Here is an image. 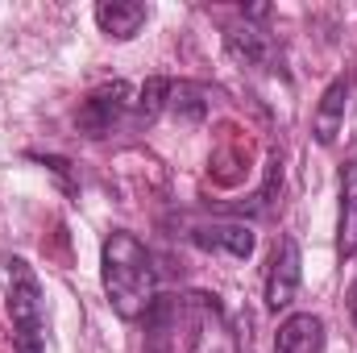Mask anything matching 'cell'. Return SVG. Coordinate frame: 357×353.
<instances>
[{"label":"cell","instance_id":"obj_1","mask_svg":"<svg viewBox=\"0 0 357 353\" xmlns=\"http://www.w3.org/2000/svg\"><path fill=\"white\" fill-rule=\"evenodd\" d=\"M100 274H104V295L121 320H142L154 308V262H150V250L133 233L116 229L104 241Z\"/></svg>","mask_w":357,"mask_h":353},{"label":"cell","instance_id":"obj_2","mask_svg":"<svg viewBox=\"0 0 357 353\" xmlns=\"http://www.w3.org/2000/svg\"><path fill=\"white\" fill-rule=\"evenodd\" d=\"M8 320H13V345L17 353L46 350V299L33 266L25 258H8Z\"/></svg>","mask_w":357,"mask_h":353},{"label":"cell","instance_id":"obj_3","mask_svg":"<svg viewBox=\"0 0 357 353\" xmlns=\"http://www.w3.org/2000/svg\"><path fill=\"white\" fill-rule=\"evenodd\" d=\"M129 84L125 80H112V84H104V88H96L79 104V112H75V125H79V133H88V137H108L112 129H116V121L129 112Z\"/></svg>","mask_w":357,"mask_h":353},{"label":"cell","instance_id":"obj_4","mask_svg":"<svg viewBox=\"0 0 357 353\" xmlns=\"http://www.w3.org/2000/svg\"><path fill=\"white\" fill-rule=\"evenodd\" d=\"M299 278H303V254L295 237H278L266 270V312H282L295 303L299 295Z\"/></svg>","mask_w":357,"mask_h":353},{"label":"cell","instance_id":"obj_5","mask_svg":"<svg viewBox=\"0 0 357 353\" xmlns=\"http://www.w3.org/2000/svg\"><path fill=\"white\" fill-rule=\"evenodd\" d=\"M324 350V320L312 312H295L278 324L274 353H320Z\"/></svg>","mask_w":357,"mask_h":353},{"label":"cell","instance_id":"obj_6","mask_svg":"<svg viewBox=\"0 0 357 353\" xmlns=\"http://www.w3.org/2000/svg\"><path fill=\"white\" fill-rule=\"evenodd\" d=\"M146 4H137V0H100L96 4V25L108 33V38H116V42H129L142 25H146Z\"/></svg>","mask_w":357,"mask_h":353},{"label":"cell","instance_id":"obj_7","mask_svg":"<svg viewBox=\"0 0 357 353\" xmlns=\"http://www.w3.org/2000/svg\"><path fill=\"white\" fill-rule=\"evenodd\" d=\"M345 100H349V84H345V80H333V84L324 88L316 112H312V133H316L320 146H333V142H337V133H341V125H345Z\"/></svg>","mask_w":357,"mask_h":353},{"label":"cell","instance_id":"obj_8","mask_svg":"<svg viewBox=\"0 0 357 353\" xmlns=\"http://www.w3.org/2000/svg\"><path fill=\"white\" fill-rule=\"evenodd\" d=\"M337 254H357V158L341 167V220H337Z\"/></svg>","mask_w":357,"mask_h":353},{"label":"cell","instance_id":"obj_9","mask_svg":"<svg viewBox=\"0 0 357 353\" xmlns=\"http://www.w3.org/2000/svg\"><path fill=\"white\" fill-rule=\"evenodd\" d=\"M191 241L199 250H225L233 258H250L254 254L250 225H199V229H191Z\"/></svg>","mask_w":357,"mask_h":353},{"label":"cell","instance_id":"obj_10","mask_svg":"<svg viewBox=\"0 0 357 353\" xmlns=\"http://www.w3.org/2000/svg\"><path fill=\"white\" fill-rule=\"evenodd\" d=\"M225 46H229V54L237 59V63H245V67H266L270 59H274V46H270L266 33H258V29H229L225 33Z\"/></svg>","mask_w":357,"mask_h":353},{"label":"cell","instance_id":"obj_11","mask_svg":"<svg viewBox=\"0 0 357 353\" xmlns=\"http://www.w3.org/2000/svg\"><path fill=\"white\" fill-rule=\"evenodd\" d=\"M167 100H171V80H146V88L137 91V100H133V125L137 129L154 125L158 112L167 108Z\"/></svg>","mask_w":357,"mask_h":353},{"label":"cell","instance_id":"obj_12","mask_svg":"<svg viewBox=\"0 0 357 353\" xmlns=\"http://www.w3.org/2000/svg\"><path fill=\"white\" fill-rule=\"evenodd\" d=\"M167 104L175 108L183 121H204V112H208L199 84H171V100H167Z\"/></svg>","mask_w":357,"mask_h":353},{"label":"cell","instance_id":"obj_13","mask_svg":"<svg viewBox=\"0 0 357 353\" xmlns=\"http://www.w3.org/2000/svg\"><path fill=\"white\" fill-rule=\"evenodd\" d=\"M349 316H354V329H357V283L349 287Z\"/></svg>","mask_w":357,"mask_h":353}]
</instances>
